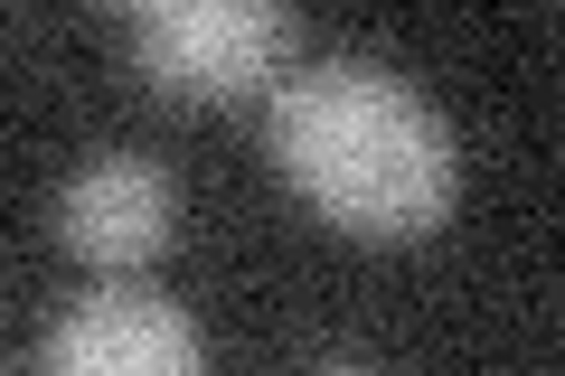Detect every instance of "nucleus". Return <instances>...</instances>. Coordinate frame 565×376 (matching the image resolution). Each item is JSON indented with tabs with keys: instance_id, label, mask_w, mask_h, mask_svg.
I'll return each mask as SVG.
<instances>
[{
	"instance_id": "obj_2",
	"label": "nucleus",
	"mask_w": 565,
	"mask_h": 376,
	"mask_svg": "<svg viewBox=\"0 0 565 376\" xmlns=\"http://www.w3.org/2000/svg\"><path fill=\"white\" fill-rule=\"evenodd\" d=\"M122 47L161 95L189 104H226L282 76L292 20L274 0H132L122 10Z\"/></svg>"
},
{
	"instance_id": "obj_1",
	"label": "nucleus",
	"mask_w": 565,
	"mask_h": 376,
	"mask_svg": "<svg viewBox=\"0 0 565 376\" xmlns=\"http://www.w3.org/2000/svg\"><path fill=\"white\" fill-rule=\"evenodd\" d=\"M264 151L274 170L321 207L330 226L367 245H405L424 226H444L462 198V151L452 122L377 57H302L282 66L264 95Z\"/></svg>"
},
{
	"instance_id": "obj_4",
	"label": "nucleus",
	"mask_w": 565,
	"mask_h": 376,
	"mask_svg": "<svg viewBox=\"0 0 565 376\" xmlns=\"http://www.w3.org/2000/svg\"><path fill=\"white\" fill-rule=\"evenodd\" d=\"M170 226H180V189H170L161 160H141V151H104V160H85V170L57 189V236H66V255L104 264V273L151 264V255L170 245Z\"/></svg>"
},
{
	"instance_id": "obj_5",
	"label": "nucleus",
	"mask_w": 565,
	"mask_h": 376,
	"mask_svg": "<svg viewBox=\"0 0 565 376\" xmlns=\"http://www.w3.org/2000/svg\"><path fill=\"white\" fill-rule=\"evenodd\" d=\"M321 376H367V367H321Z\"/></svg>"
},
{
	"instance_id": "obj_3",
	"label": "nucleus",
	"mask_w": 565,
	"mask_h": 376,
	"mask_svg": "<svg viewBox=\"0 0 565 376\" xmlns=\"http://www.w3.org/2000/svg\"><path fill=\"white\" fill-rule=\"evenodd\" d=\"M39 376H207V348L189 311L161 301L151 282H104V292L57 311Z\"/></svg>"
}]
</instances>
